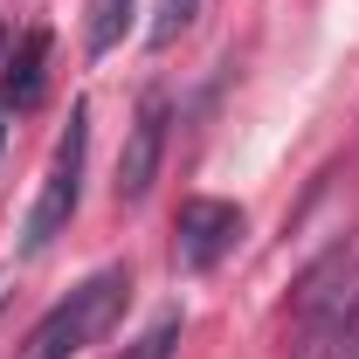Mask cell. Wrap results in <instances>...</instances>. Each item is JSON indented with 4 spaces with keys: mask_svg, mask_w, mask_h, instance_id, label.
I'll use <instances>...</instances> for the list:
<instances>
[{
    "mask_svg": "<svg viewBox=\"0 0 359 359\" xmlns=\"http://www.w3.org/2000/svg\"><path fill=\"white\" fill-rule=\"evenodd\" d=\"M125 297H132V276L111 263L97 269V276H83L55 311L35 325V339H28V359H76L83 346H97L118 318H125Z\"/></svg>",
    "mask_w": 359,
    "mask_h": 359,
    "instance_id": "1",
    "label": "cell"
},
{
    "mask_svg": "<svg viewBox=\"0 0 359 359\" xmlns=\"http://www.w3.org/2000/svg\"><path fill=\"white\" fill-rule=\"evenodd\" d=\"M83 159H90V104H76L69 125H62V138H55V152H48V173H42L35 208H28V228H21V249L28 256H42L48 242L69 228L76 201H83Z\"/></svg>",
    "mask_w": 359,
    "mask_h": 359,
    "instance_id": "2",
    "label": "cell"
},
{
    "mask_svg": "<svg viewBox=\"0 0 359 359\" xmlns=\"http://www.w3.org/2000/svg\"><path fill=\"white\" fill-rule=\"evenodd\" d=\"M235 242H242V208H235V201H208V194L180 201V215H173V256H180V269H215Z\"/></svg>",
    "mask_w": 359,
    "mask_h": 359,
    "instance_id": "3",
    "label": "cell"
},
{
    "mask_svg": "<svg viewBox=\"0 0 359 359\" xmlns=\"http://www.w3.org/2000/svg\"><path fill=\"white\" fill-rule=\"evenodd\" d=\"M166 118H173V104H166L159 90H145V104H138V118H132V138H125V152H118V201H125V208H138V201L152 194V180H159Z\"/></svg>",
    "mask_w": 359,
    "mask_h": 359,
    "instance_id": "4",
    "label": "cell"
},
{
    "mask_svg": "<svg viewBox=\"0 0 359 359\" xmlns=\"http://www.w3.org/2000/svg\"><path fill=\"white\" fill-rule=\"evenodd\" d=\"M42 62H48V35H21L14 62H7V90H0L7 111H28V104L42 97Z\"/></svg>",
    "mask_w": 359,
    "mask_h": 359,
    "instance_id": "5",
    "label": "cell"
},
{
    "mask_svg": "<svg viewBox=\"0 0 359 359\" xmlns=\"http://www.w3.org/2000/svg\"><path fill=\"white\" fill-rule=\"evenodd\" d=\"M201 7H208V0H159V7H152V48H173L180 35L201 21Z\"/></svg>",
    "mask_w": 359,
    "mask_h": 359,
    "instance_id": "6",
    "label": "cell"
},
{
    "mask_svg": "<svg viewBox=\"0 0 359 359\" xmlns=\"http://www.w3.org/2000/svg\"><path fill=\"white\" fill-rule=\"evenodd\" d=\"M173 346H180V311H166V318H152L132 346H125V359H173Z\"/></svg>",
    "mask_w": 359,
    "mask_h": 359,
    "instance_id": "7",
    "label": "cell"
},
{
    "mask_svg": "<svg viewBox=\"0 0 359 359\" xmlns=\"http://www.w3.org/2000/svg\"><path fill=\"white\" fill-rule=\"evenodd\" d=\"M132 21V0H97V21H90V48H111Z\"/></svg>",
    "mask_w": 359,
    "mask_h": 359,
    "instance_id": "8",
    "label": "cell"
},
{
    "mask_svg": "<svg viewBox=\"0 0 359 359\" xmlns=\"http://www.w3.org/2000/svg\"><path fill=\"white\" fill-rule=\"evenodd\" d=\"M339 359H359V290L346 304V325H339Z\"/></svg>",
    "mask_w": 359,
    "mask_h": 359,
    "instance_id": "9",
    "label": "cell"
},
{
    "mask_svg": "<svg viewBox=\"0 0 359 359\" xmlns=\"http://www.w3.org/2000/svg\"><path fill=\"white\" fill-rule=\"evenodd\" d=\"M0 132H7V104H0Z\"/></svg>",
    "mask_w": 359,
    "mask_h": 359,
    "instance_id": "10",
    "label": "cell"
},
{
    "mask_svg": "<svg viewBox=\"0 0 359 359\" xmlns=\"http://www.w3.org/2000/svg\"><path fill=\"white\" fill-rule=\"evenodd\" d=\"M0 48H7V28H0Z\"/></svg>",
    "mask_w": 359,
    "mask_h": 359,
    "instance_id": "11",
    "label": "cell"
}]
</instances>
